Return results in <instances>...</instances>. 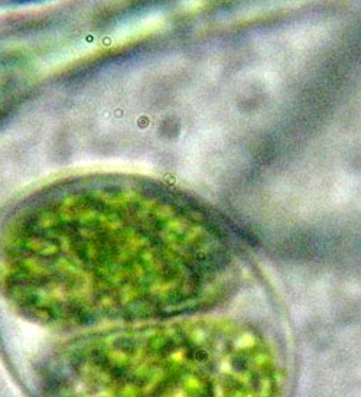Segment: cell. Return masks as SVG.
Listing matches in <instances>:
<instances>
[{"instance_id": "obj_2", "label": "cell", "mask_w": 361, "mask_h": 397, "mask_svg": "<svg viewBox=\"0 0 361 397\" xmlns=\"http://www.w3.org/2000/svg\"><path fill=\"white\" fill-rule=\"evenodd\" d=\"M269 341L232 319H164L78 333L45 357L38 397H281Z\"/></svg>"}, {"instance_id": "obj_1", "label": "cell", "mask_w": 361, "mask_h": 397, "mask_svg": "<svg viewBox=\"0 0 361 397\" xmlns=\"http://www.w3.org/2000/svg\"><path fill=\"white\" fill-rule=\"evenodd\" d=\"M233 260L198 208L122 180L70 184L22 210L0 240V295L65 331L172 319L229 288Z\"/></svg>"}]
</instances>
